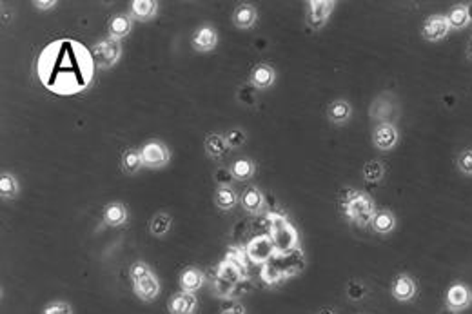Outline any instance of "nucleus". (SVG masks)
Instances as JSON below:
<instances>
[{
    "label": "nucleus",
    "mask_w": 472,
    "mask_h": 314,
    "mask_svg": "<svg viewBox=\"0 0 472 314\" xmlns=\"http://www.w3.org/2000/svg\"><path fill=\"white\" fill-rule=\"evenodd\" d=\"M240 204H242V207L247 211V213L258 214V213H262L265 207V196H264V193L258 189V187L251 186V187H247L244 193H242Z\"/></svg>",
    "instance_id": "obj_19"
},
{
    "label": "nucleus",
    "mask_w": 472,
    "mask_h": 314,
    "mask_svg": "<svg viewBox=\"0 0 472 314\" xmlns=\"http://www.w3.org/2000/svg\"><path fill=\"white\" fill-rule=\"evenodd\" d=\"M267 222H269V233L267 234H269L276 252L300 251V236H298L296 227L283 214L269 213Z\"/></svg>",
    "instance_id": "obj_5"
},
{
    "label": "nucleus",
    "mask_w": 472,
    "mask_h": 314,
    "mask_svg": "<svg viewBox=\"0 0 472 314\" xmlns=\"http://www.w3.org/2000/svg\"><path fill=\"white\" fill-rule=\"evenodd\" d=\"M247 262L249 260L246 256V251L236 247L227 251L226 258L217 267V274H214V293L218 296L229 298L236 286L247 280Z\"/></svg>",
    "instance_id": "obj_2"
},
{
    "label": "nucleus",
    "mask_w": 472,
    "mask_h": 314,
    "mask_svg": "<svg viewBox=\"0 0 472 314\" xmlns=\"http://www.w3.org/2000/svg\"><path fill=\"white\" fill-rule=\"evenodd\" d=\"M203 148H205V152H208L209 157L214 158V160L222 158L224 155L231 149L229 148V143H227L226 137H224V134H217V133L209 134L208 139H205V143H203Z\"/></svg>",
    "instance_id": "obj_27"
},
{
    "label": "nucleus",
    "mask_w": 472,
    "mask_h": 314,
    "mask_svg": "<svg viewBox=\"0 0 472 314\" xmlns=\"http://www.w3.org/2000/svg\"><path fill=\"white\" fill-rule=\"evenodd\" d=\"M171 225H173V218H171L167 213H158L155 214L149 222V231H151L153 236H165V234L171 231Z\"/></svg>",
    "instance_id": "obj_30"
},
{
    "label": "nucleus",
    "mask_w": 472,
    "mask_h": 314,
    "mask_svg": "<svg viewBox=\"0 0 472 314\" xmlns=\"http://www.w3.org/2000/svg\"><path fill=\"white\" fill-rule=\"evenodd\" d=\"M365 295H367V289H365L364 284H360V281H351L349 287H347V296H349L351 300L360 302Z\"/></svg>",
    "instance_id": "obj_38"
},
{
    "label": "nucleus",
    "mask_w": 472,
    "mask_h": 314,
    "mask_svg": "<svg viewBox=\"0 0 472 314\" xmlns=\"http://www.w3.org/2000/svg\"><path fill=\"white\" fill-rule=\"evenodd\" d=\"M233 178H235V176H233L231 169H229V171H226V169H218L217 175H214V180H217L218 187L229 186V184H231Z\"/></svg>",
    "instance_id": "obj_39"
},
{
    "label": "nucleus",
    "mask_w": 472,
    "mask_h": 314,
    "mask_svg": "<svg viewBox=\"0 0 472 314\" xmlns=\"http://www.w3.org/2000/svg\"><path fill=\"white\" fill-rule=\"evenodd\" d=\"M128 207L120 204V202H113V204H109L104 209V224L109 225V227H120V225L128 222Z\"/></svg>",
    "instance_id": "obj_25"
},
{
    "label": "nucleus",
    "mask_w": 472,
    "mask_h": 314,
    "mask_svg": "<svg viewBox=\"0 0 472 314\" xmlns=\"http://www.w3.org/2000/svg\"><path fill=\"white\" fill-rule=\"evenodd\" d=\"M220 314H246V309H244V305L240 302H233Z\"/></svg>",
    "instance_id": "obj_40"
},
{
    "label": "nucleus",
    "mask_w": 472,
    "mask_h": 314,
    "mask_svg": "<svg viewBox=\"0 0 472 314\" xmlns=\"http://www.w3.org/2000/svg\"><path fill=\"white\" fill-rule=\"evenodd\" d=\"M303 267H305V260H303L302 249L293 252H276L269 262L262 265L260 277L265 284L273 286V284H278L285 278L300 274Z\"/></svg>",
    "instance_id": "obj_3"
},
{
    "label": "nucleus",
    "mask_w": 472,
    "mask_h": 314,
    "mask_svg": "<svg viewBox=\"0 0 472 314\" xmlns=\"http://www.w3.org/2000/svg\"><path fill=\"white\" fill-rule=\"evenodd\" d=\"M238 200H240V198H238L236 191L233 189L231 186L218 187V189L214 191V205H217L218 209H222V211L235 209Z\"/></svg>",
    "instance_id": "obj_26"
},
{
    "label": "nucleus",
    "mask_w": 472,
    "mask_h": 314,
    "mask_svg": "<svg viewBox=\"0 0 472 314\" xmlns=\"http://www.w3.org/2000/svg\"><path fill=\"white\" fill-rule=\"evenodd\" d=\"M133 293L138 300L142 302H153L156 296L160 295V281L156 278V274H149V277L142 278V280L133 281Z\"/></svg>",
    "instance_id": "obj_14"
},
{
    "label": "nucleus",
    "mask_w": 472,
    "mask_h": 314,
    "mask_svg": "<svg viewBox=\"0 0 472 314\" xmlns=\"http://www.w3.org/2000/svg\"><path fill=\"white\" fill-rule=\"evenodd\" d=\"M199 309V300L194 293H185L180 290L176 295L171 296L169 313L171 314H194Z\"/></svg>",
    "instance_id": "obj_16"
},
{
    "label": "nucleus",
    "mask_w": 472,
    "mask_h": 314,
    "mask_svg": "<svg viewBox=\"0 0 472 314\" xmlns=\"http://www.w3.org/2000/svg\"><path fill=\"white\" fill-rule=\"evenodd\" d=\"M353 114V107L347 101H335L327 105V119L336 125L347 124Z\"/></svg>",
    "instance_id": "obj_21"
},
{
    "label": "nucleus",
    "mask_w": 472,
    "mask_h": 314,
    "mask_svg": "<svg viewBox=\"0 0 472 314\" xmlns=\"http://www.w3.org/2000/svg\"><path fill=\"white\" fill-rule=\"evenodd\" d=\"M276 254V249H274L273 242H271L269 234H262V236H256V238L251 240L246 247V256L251 263H256V265H264L271 260V258Z\"/></svg>",
    "instance_id": "obj_8"
},
{
    "label": "nucleus",
    "mask_w": 472,
    "mask_h": 314,
    "mask_svg": "<svg viewBox=\"0 0 472 314\" xmlns=\"http://www.w3.org/2000/svg\"><path fill=\"white\" fill-rule=\"evenodd\" d=\"M418 293V286H416V280L409 274H400V277L394 278L391 286V295L394 300L398 302H411L412 298Z\"/></svg>",
    "instance_id": "obj_13"
},
{
    "label": "nucleus",
    "mask_w": 472,
    "mask_h": 314,
    "mask_svg": "<svg viewBox=\"0 0 472 314\" xmlns=\"http://www.w3.org/2000/svg\"><path fill=\"white\" fill-rule=\"evenodd\" d=\"M149 274H153V269L149 267V263L146 262H135L131 265V269H129V278H131V281L142 280V278L149 277Z\"/></svg>",
    "instance_id": "obj_35"
},
{
    "label": "nucleus",
    "mask_w": 472,
    "mask_h": 314,
    "mask_svg": "<svg viewBox=\"0 0 472 314\" xmlns=\"http://www.w3.org/2000/svg\"><path fill=\"white\" fill-rule=\"evenodd\" d=\"M439 314H458V313H454V311H450V309H444Z\"/></svg>",
    "instance_id": "obj_44"
},
{
    "label": "nucleus",
    "mask_w": 472,
    "mask_h": 314,
    "mask_svg": "<svg viewBox=\"0 0 472 314\" xmlns=\"http://www.w3.org/2000/svg\"><path fill=\"white\" fill-rule=\"evenodd\" d=\"M362 175H364V180L367 184H380L385 176V166L380 160H371L364 166Z\"/></svg>",
    "instance_id": "obj_31"
},
{
    "label": "nucleus",
    "mask_w": 472,
    "mask_h": 314,
    "mask_svg": "<svg viewBox=\"0 0 472 314\" xmlns=\"http://www.w3.org/2000/svg\"><path fill=\"white\" fill-rule=\"evenodd\" d=\"M456 166L458 171L465 176H472V148L463 149L456 158Z\"/></svg>",
    "instance_id": "obj_34"
},
{
    "label": "nucleus",
    "mask_w": 472,
    "mask_h": 314,
    "mask_svg": "<svg viewBox=\"0 0 472 314\" xmlns=\"http://www.w3.org/2000/svg\"><path fill=\"white\" fill-rule=\"evenodd\" d=\"M33 6L37 8V10L47 11V10H53V8L57 6V0H35Z\"/></svg>",
    "instance_id": "obj_41"
},
{
    "label": "nucleus",
    "mask_w": 472,
    "mask_h": 314,
    "mask_svg": "<svg viewBox=\"0 0 472 314\" xmlns=\"http://www.w3.org/2000/svg\"><path fill=\"white\" fill-rule=\"evenodd\" d=\"M140 152L142 158H144V166L151 167V169H160V167L167 166L171 160V151L165 143L158 142V140L144 143Z\"/></svg>",
    "instance_id": "obj_9"
},
{
    "label": "nucleus",
    "mask_w": 472,
    "mask_h": 314,
    "mask_svg": "<svg viewBox=\"0 0 472 314\" xmlns=\"http://www.w3.org/2000/svg\"><path fill=\"white\" fill-rule=\"evenodd\" d=\"M205 280H208L205 272L196 269V267H187L180 277V289L185 290V293H196L205 284Z\"/></svg>",
    "instance_id": "obj_20"
},
{
    "label": "nucleus",
    "mask_w": 472,
    "mask_h": 314,
    "mask_svg": "<svg viewBox=\"0 0 472 314\" xmlns=\"http://www.w3.org/2000/svg\"><path fill=\"white\" fill-rule=\"evenodd\" d=\"M450 33V24L445 15H430L429 19L423 22L421 28V37L427 42H439Z\"/></svg>",
    "instance_id": "obj_11"
},
{
    "label": "nucleus",
    "mask_w": 472,
    "mask_h": 314,
    "mask_svg": "<svg viewBox=\"0 0 472 314\" xmlns=\"http://www.w3.org/2000/svg\"><path fill=\"white\" fill-rule=\"evenodd\" d=\"M467 13H469V20L472 22V2H467Z\"/></svg>",
    "instance_id": "obj_42"
},
{
    "label": "nucleus",
    "mask_w": 472,
    "mask_h": 314,
    "mask_svg": "<svg viewBox=\"0 0 472 314\" xmlns=\"http://www.w3.org/2000/svg\"><path fill=\"white\" fill-rule=\"evenodd\" d=\"M318 314H335V311H332V309H321Z\"/></svg>",
    "instance_id": "obj_43"
},
{
    "label": "nucleus",
    "mask_w": 472,
    "mask_h": 314,
    "mask_svg": "<svg viewBox=\"0 0 472 314\" xmlns=\"http://www.w3.org/2000/svg\"><path fill=\"white\" fill-rule=\"evenodd\" d=\"M371 227L378 234H391L396 229V216L389 209L376 211L373 222H371Z\"/></svg>",
    "instance_id": "obj_23"
},
{
    "label": "nucleus",
    "mask_w": 472,
    "mask_h": 314,
    "mask_svg": "<svg viewBox=\"0 0 472 314\" xmlns=\"http://www.w3.org/2000/svg\"><path fill=\"white\" fill-rule=\"evenodd\" d=\"M226 140L229 143V148H242L246 143V133L242 129H229L226 133Z\"/></svg>",
    "instance_id": "obj_37"
},
{
    "label": "nucleus",
    "mask_w": 472,
    "mask_h": 314,
    "mask_svg": "<svg viewBox=\"0 0 472 314\" xmlns=\"http://www.w3.org/2000/svg\"><path fill=\"white\" fill-rule=\"evenodd\" d=\"M42 314H73V307H71V304H67V302L57 300L51 302V304H47L46 307H44Z\"/></svg>",
    "instance_id": "obj_36"
},
{
    "label": "nucleus",
    "mask_w": 472,
    "mask_h": 314,
    "mask_svg": "<svg viewBox=\"0 0 472 314\" xmlns=\"http://www.w3.org/2000/svg\"><path fill=\"white\" fill-rule=\"evenodd\" d=\"M20 193V186L17 178L11 173H2L0 175V196L6 200H13Z\"/></svg>",
    "instance_id": "obj_29"
},
{
    "label": "nucleus",
    "mask_w": 472,
    "mask_h": 314,
    "mask_svg": "<svg viewBox=\"0 0 472 314\" xmlns=\"http://www.w3.org/2000/svg\"><path fill=\"white\" fill-rule=\"evenodd\" d=\"M133 29V19L129 15L126 13H117L109 19L108 24V31H109V38H115V40H122V38L128 37L131 33Z\"/></svg>",
    "instance_id": "obj_18"
},
{
    "label": "nucleus",
    "mask_w": 472,
    "mask_h": 314,
    "mask_svg": "<svg viewBox=\"0 0 472 314\" xmlns=\"http://www.w3.org/2000/svg\"><path fill=\"white\" fill-rule=\"evenodd\" d=\"M91 53H93L94 64L99 69H111L117 66L122 57V44L115 38H102L99 42H94Z\"/></svg>",
    "instance_id": "obj_6"
},
{
    "label": "nucleus",
    "mask_w": 472,
    "mask_h": 314,
    "mask_svg": "<svg viewBox=\"0 0 472 314\" xmlns=\"http://www.w3.org/2000/svg\"><path fill=\"white\" fill-rule=\"evenodd\" d=\"M94 67L91 49L75 38H57L49 42L35 64L38 82L58 96L84 93L93 82Z\"/></svg>",
    "instance_id": "obj_1"
},
{
    "label": "nucleus",
    "mask_w": 472,
    "mask_h": 314,
    "mask_svg": "<svg viewBox=\"0 0 472 314\" xmlns=\"http://www.w3.org/2000/svg\"><path fill=\"white\" fill-rule=\"evenodd\" d=\"M469 57H471V58H472V46H471V55H469Z\"/></svg>",
    "instance_id": "obj_45"
},
{
    "label": "nucleus",
    "mask_w": 472,
    "mask_h": 314,
    "mask_svg": "<svg viewBox=\"0 0 472 314\" xmlns=\"http://www.w3.org/2000/svg\"><path fill=\"white\" fill-rule=\"evenodd\" d=\"M191 44H193V48L199 53L212 51V49L217 48V44H218L217 29L208 24L200 26V28L194 31Z\"/></svg>",
    "instance_id": "obj_15"
},
{
    "label": "nucleus",
    "mask_w": 472,
    "mask_h": 314,
    "mask_svg": "<svg viewBox=\"0 0 472 314\" xmlns=\"http://www.w3.org/2000/svg\"><path fill=\"white\" fill-rule=\"evenodd\" d=\"M450 24V29H465L471 20H469V13H467V4H456L453 6L448 13L445 15Z\"/></svg>",
    "instance_id": "obj_28"
},
{
    "label": "nucleus",
    "mask_w": 472,
    "mask_h": 314,
    "mask_svg": "<svg viewBox=\"0 0 472 314\" xmlns=\"http://www.w3.org/2000/svg\"><path fill=\"white\" fill-rule=\"evenodd\" d=\"M158 11V2L156 0H133L131 2V19L138 22H147Z\"/></svg>",
    "instance_id": "obj_24"
},
{
    "label": "nucleus",
    "mask_w": 472,
    "mask_h": 314,
    "mask_svg": "<svg viewBox=\"0 0 472 314\" xmlns=\"http://www.w3.org/2000/svg\"><path fill=\"white\" fill-rule=\"evenodd\" d=\"M122 167L124 171L129 173V175H135L144 167V158H142V152L138 149H128L124 152L122 157Z\"/></svg>",
    "instance_id": "obj_33"
},
{
    "label": "nucleus",
    "mask_w": 472,
    "mask_h": 314,
    "mask_svg": "<svg viewBox=\"0 0 472 314\" xmlns=\"http://www.w3.org/2000/svg\"><path fill=\"white\" fill-rule=\"evenodd\" d=\"M340 209L347 220L358 227H367L373 222L376 207H374L373 198L358 189H345L340 198Z\"/></svg>",
    "instance_id": "obj_4"
},
{
    "label": "nucleus",
    "mask_w": 472,
    "mask_h": 314,
    "mask_svg": "<svg viewBox=\"0 0 472 314\" xmlns=\"http://www.w3.org/2000/svg\"><path fill=\"white\" fill-rule=\"evenodd\" d=\"M255 171V162L249 160V158H240V160H236L231 166V173L235 176V180H249V178H253Z\"/></svg>",
    "instance_id": "obj_32"
},
{
    "label": "nucleus",
    "mask_w": 472,
    "mask_h": 314,
    "mask_svg": "<svg viewBox=\"0 0 472 314\" xmlns=\"http://www.w3.org/2000/svg\"><path fill=\"white\" fill-rule=\"evenodd\" d=\"M400 142V134L394 124L391 122H382L378 124L373 131V143L380 151H391Z\"/></svg>",
    "instance_id": "obj_12"
},
{
    "label": "nucleus",
    "mask_w": 472,
    "mask_h": 314,
    "mask_svg": "<svg viewBox=\"0 0 472 314\" xmlns=\"http://www.w3.org/2000/svg\"><path fill=\"white\" fill-rule=\"evenodd\" d=\"M256 20H258V11H256L255 6L251 4H240L233 13V22H235L236 28L240 29L253 28Z\"/></svg>",
    "instance_id": "obj_22"
},
{
    "label": "nucleus",
    "mask_w": 472,
    "mask_h": 314,
    "mask_svg": "<svg viewBox=\"0 0 472 314\" xmlns=\"http://www.w3.org/2000/svg\"><path fill=\"white\" fill-rule=\"evenodd\" d=\"M445 305L454 313H462L472 305V290L465 284L456 281L445 293Z\"/></svg>",
    "instance_id": "obj_10"
},
{
    "label": "nucleus",
    "mask_w": 472,
    "mask_h": 314,
    "mask_svg": "<svg viewBox=\"0 0 472 314\" xmlns=\"http://www.w3.org/2000/svg\"><path fill=\"white\" fill-rule=\"evenodd\" d=\"M336 2L335 0H309L307 2V15L305 22L312 31H318L327 24L330 13L335 10Z\"/></svg>",
    "instance_id": "obj_7"
},
{
    "label": "nucleus",
    "mask_w": 472,
    "mask_h": 314,
    "mask_svg": "<svg viewBox=\"0 0 472 314\" xmlns=\"http://www.w3.org/2000/svg\"><path fill=\"white\" fill-rule=\"evenodd\" d=\"M249 82L255 89H269L276 82V71L269 64H258V66L253 67Z\"/></svg>",
    "instance_id": "obj_17"
}]
</instances>
